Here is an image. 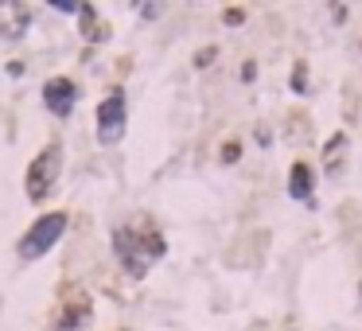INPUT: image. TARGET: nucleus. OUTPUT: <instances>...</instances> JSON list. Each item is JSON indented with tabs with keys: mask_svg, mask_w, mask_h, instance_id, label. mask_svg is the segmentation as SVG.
I'll return each instance as SVG.
<instances>
[{
	"mask_svg": "<svg viewBox=\"0 0 362 331\" xmlns=\"http://www.w3.org/2000/svg\"><path fill=\"white\" fill-rule=\"evenodd\" d=\"M110 242H113V257L121 261V269H125L129 277H144L156 257L168 254V242H164L160 234H133L129 226H117Z\"/></svg>",
	"mask_w": 362,
	"mask_h": 331,
	"instance_id": "obj_1",
	"label": "nucleus"
},
{
	"mask_svg": "<svg viewBox=\"0 0 362 331\" xmlns=\"http://www.w3.org/2000/svg\"><path fill=\"white\" fill-rule=\"evenodd\" d=\"M63 234H67V214L51 211V214H43V219H35V226L27 230L24 238H20L16 249H20V257H24V261H35V257L47 254V249L55 246Z\"/></svg>",
	"mask_w": 362,
	"mask_h": 331,
	"instance_id": "obj_2",
	"label": "nucleus"
},
{
	"mask_svg": "<svg viewBox=\"0 0 362 331\" xmlns=\"http://www.w3.org/2000/svg\"><path fill=\"white\" fill-rule=\"evenodd\" d=\"M63 168V148L51 141V148H43L32 164H27V176H24V187H27V199L32 203H43L51 195V187H55V176Z\"/></svg>",
	"mask_w": 362,
	"mask_h": 331,
	"instance_id": "obj_3",
	"label": "nucleus"
},
{
	"mask_svg": "<svg viewBox=\"0 0 362 331\" xmlns=\"http://www.w3.org/2000/svg\"><path fill=\"white\" fill-rule=\"evenodd\" d=\"M125 136V90H113L98 105V145H117Z\"/></svg>",
	"mask_w": 362,
	"mask_h": 331,
	"instance_id": "obj_4",
	"label": "nucleus"
},
{
	"mask_svg": "<svg viewBox=\"0 0 362 331\" xmlns=\"http://www.w3.org/2000/svg\"><path fill=\"white\" fill-rule=\"evenodd\" d=\"M43 102H47V110L55 113V117H70V113H75V102H78V86L70 82V78H51V82L43 86Z\"/></svg>",
	"mask_w": 362,
	"mask_h": 331,
	"instance_id": "obj_5",
	"label": "nucleus"
},
{
	"mask_svg": "<svg viewBox=\"0 0 362 331\" xmlns=\"http://www.w3.org/2000/svg\"><path fill=\"white\" fill-rule=\"evenodd\" d=\"M288 195H292L296 203L316 207V176H312V168H308L304 160H296L292 171H288Z\"/></svg>",
	"mask_w": 362,
	"mask_h": 331,
	"instance_id": "obj_6",
	"label": "nucleus"
},
{
	"mask_svg": "<svg viewBox=\"0 0 362 331\" xmlns=\"http://www.w3.org/2000/svg\"><path fill=\"white\" fill-rule=\"evenodd\" d=\"M86 320H90V297L82 292V297H75L67 304V312H63V320L55 331H78V323H86Z\"/></svg>",
	"mask_w": 362,
	"mask_h": 331,
	"instance_id": "obj_7",
	"label": "nucleus"
},
{
	"mask_svg": "<svg viewBox=\"0 0 362 331\" xmlns=\"http://www.w3.org/2000/svg\"><path fill=\"white\" fill-rule=\"evenodd\" d=\"M343 152H347V133H335L328 145H323V168H328V176H335V171H339Z\"/></svg>",
	"mask_w": 362,
	"mask_h": 331,
	"instance_id": "obj_8",
	"label": "nucleus"
},
{
	"mask_svg": "<svg viewBox=\"0 0 362 331\" xmlns=\"http://www.w3.org/2000/svg\"><path fill=\"white\" fill-rule=\"evenodd\" d=\"M93 20H98V16H93V4H82V12H78V27H82L86 39H101V35H105Z\"/></svg>",
	"mask_w": 362,
	"mask_h": 331,
	"instance_id": "obj_9",
	"label": "nucleus"
},
{
	"mask_svg": "<svg viewBox=\"0 0 362 331\" xmlns=\"http://www.w3.org/2000/svg\"><path fill=\"white\" fill-rule=\"evenodd\" d=\"M219 160H222V164L242 160V141H226V145H222V152H219Z\"/></svg>",
	"mask_w": 362,
	"mask_h": 331,
	"instance_id": "obj_10",
	"label": "nucleus"
},
{
	"mask_svg": "<svg viewBox=\"0 0 362 331\" xmlns=\"http://www.w3.org/2000/svg\"><path fill=\"white\" fill-rule=\"evenodd\" d=\"M292 90L296 93L308 90V63H296V67H292Z\"/></svg>",
	"mask_w": 362,
	"mask_h": 331,
	"instance_id": "obj_11",
	"label": "nucleus"
},
{
	"mask_svg": "<svg viewBox=\"0 0 362 331\" xmlns=\"http://www.w3.org/2000/svg\"><path fill=\"white\" fill-rule=\"evenodd\" d=\"M214 59H219V47H202V51H199V55H195V67H199V70H202V67H211V63H214Z\"/></svg>",
	"mask_w": 362,
	"mask_h": 331,
	"instance_id": "obj_12",
	"label": "nucleus"
},
{
	"mask_svg": "<svg viewBox=\"0 0 362 331\" xmlns=\"http://www.w3.org/2000/svg\"><path fill=\"white\" fill-rule=\"evenodd\" d=\"M222 24L242 27V24H245V12H242V8H226V12H222Z\"/></svg>",
	"mask_w": 362,
	"mask_h": 331,
	"instance_id": "obj_13",
	"label": "nucleus"
},
{
	"mask_svg": "<svg viewBox=\"0 0 362 331\" xmlns=\"http://www.w3.org/2000/svg\"><path fill=\"white\" fill-rule=\"evenodd\" d=\"M51 8H55V12H75V16H78V12H82V4H70V0H51Z\"/></svg>",
	"mask_w": 362,
	"mask_h": 331,
	"instance_id": "obj_14",
	"label": "nucleus"
},
{
	"mask_svg": "<svg viewBox=\"0 0 362 331\" xmlns=\"http://www.w3.org/2000/svg\"><path fill=\"white\" fill-rule=\"evenodd\" d=\"M257 78V63H242V82H253Z\"/></svg>",
	"mask_w": 362,
	"mask_h": 331,
	"instance_id": "obj_15",
	"label": "nucleus"
},
{
	"mask_svg": "<svg viewBox=\"0 0 362 331\" xmlns=\"http://www.w3.org/2000/svg\"><path fill=\"white\" fill-rule=\"evenodd\" d=\"M8 74H12V78H16V74H24V63H20V59H12V63H8Z\"/></svg>",
	"mask_w": 362,
	"mask_h": 331,
	"instance_id": "obj_16",
	"label": "nucleus"
},
{
	"mask_svg": "<svg viewBox=\"0 0 362 331\" xmlns=\"http://www.w3.org/2000/svg\"><path fill=\"white\" fill-rule=\"evenodd\" d=\"M358 292H362V285H358Z\"/></svg>",
	"mask_w": 362,
	"mask_h": 331,
	"instance_id": "obj_17",
	"label": "nucleus"
},
{
	"mask_svg": "<svg viewBox=\"0 0 362 331\" xmlns=\"http://www.w3.org/2000/svg\"><path fill=\"white\" fill-rule=\"evenodd\" d=\"M358 47H362V43H358Z\"/></svg>",
	"mask_w": 362,
	"mask_h": 331,
	"instance_id": "obj_18",
	"label": "nucleus"
}]
</instances>
